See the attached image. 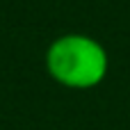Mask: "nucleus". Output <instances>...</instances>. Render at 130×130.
<instances>
[{
  "mask_svg": "<svg viewBox=\"0 0 130 130\" xmlns=\"http://www.w3.org/2000/svg\"><path fill=\"white\" fill-rule=\"evenodd\" d=\"M105 48L87 34H64L46 50L48 75L69 89H91L107 75Z\"/></svg>",
  "mask_w": 130,
  "mask_h": 130,
  "instance_id": "obj_1",
  "label": "nucleus"
}]
</instances>
